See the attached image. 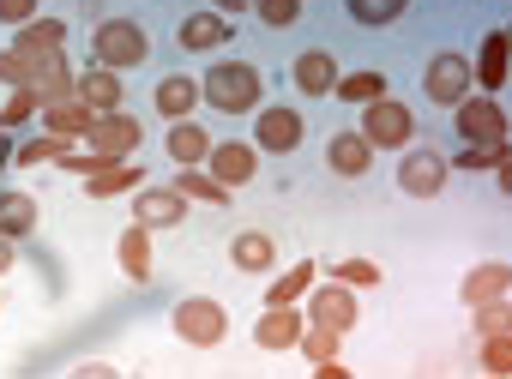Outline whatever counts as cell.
Wrapping results in <instances>:
<instances>
[{
    "label": "cell",
    "instance_id": "484cf974",
    "mask_svg": "<svg viewBox=\"0 0 512 379\" xmlns=\"http://www.w3.org/2000/svg\"><path fill=\"white\" fill-rule=\"evenodd\" d=\"M37 115H43V133H61V139H85V133H91V121H97L79 97H67V103H43Z\"/></svg>",
    "mask_w": 512,
    "mask_h": 379
},
{
    "label": "cell",
    "instance_id": "60d3db41",
    "mask_svg": "<svg viewBox=\"0 0 512 379\" xmlns=\"http://www.w3.org/2000/svg\"><path fill=\"white\" fill-rule=\"evenodd\" d=\"M506 343H512V337H482V367H488L494 379L512 367V349H506Z\"/></svg>",
    "mask_w": 512,
    "mask_h": 379
},
{
    "label": "cell",
    "instance_id": "8fae6325",
    "mask_svg": "<svg viewBox=\"0 0 512 379\" xmlns=\"http://www.w3.org/2000/svg\"><path fill=\"white\" fill-rule=\"evenodd\" d=\"M181 217H187V199H181L175 187H151V181H145V187L133 193V223H145V229H175Z\"/></svg>",
    "mask_w": 512,
    "mask_h": 379
},
{
    "label": "cell",
    "instance_id": "9c48e42d",
    "mask_svg": "<svg viewBox=\"0 0 512 379\" xmlns=\"http://www.w3.org/2000/svg\"><path fill=\"white\" fill-rule=\"evenodd\" d=\"M302 301H308V325H326V331H356V319H362V301H356V289H344V283L308 289Z\"/></svg>",
    "mask_w": 512,
    "mask_h": 379
},
{
    "label": "cell",
    "instance_id": "52a82bcc",
    "mask_svg": "<svg viewBox=\"0 0 512 379\" xmlns=\"http://www.w3.org/2000/svg\"><path fill=\"white\" fill-rule=\"evenodd\" d=\"M452 127H458L464 145H506V139H512V133H506V109H500L494 97H464V103L452 109Z\"/></svg>",
    "mask_w": 512,
    "mask_h": 379
},
{
    "label": "cell",
    "instance_id": "bcb514c9",
    "mask_svg": "<svg viewBox=\"0 0 512 379\" xmlns=\"http://www.w3.org/2000/svg\"><path fill=\"white\" fill-rule=\"evenodd\" d=\"M0 301H7V295H0Z\"/></svg>",
    "mask_w": 512,
    "mask_h": 379
},
{
    "label": "cell",
    "instance_id": "2e32d148",
    "mask_svg": "<svg viewBox=\"0 0 512 379\" xmlns=\"http://www.w3.org/2000/svg\"><path fill=\"white\" fill-rule=\"evenodd\" d=\"M290 85H296L302 97H332V85H338V55H332V49H308V55H296Z\"/></svg>",
    "mask_w": 512,
    "mask_h": 379
},
{
    "label": "cell",
    "instance_id": "5b68a950",
    "mask_svg": "<svg viewBox=\"0 0 512 379\" xmlns=\"http://www.w3.org/2000/svg\"><path fill=\"white\" fill-rule=\"evenodd\" d=\"M302 139H308V121H302V109H290V103L253 109V151L290 157V151H302Z\"/></svg>",
    "mask_w": 512,
    "mask_h": 379
},
{
    "label": "cell",
    "instance_id": "7a4b0ae2",
    "mask_svg": "<svg viewBox=\"0 0 512 379\" xmlns=\"http://www.w3.org/2000/svg\"><path fill=\"white\" fill-rule=\"evenodd\" d=\"M91 61L109 67V73H133V67H145V61H151V37H145V25H133V19H103V25L91 31Z\"/></svg>",
    "mask_w": 512,
    "mask_h": 379
},
{
    "label": "cell",
    "instance_id": "30bf717a",
    "mask_svg": "<svg viewBox=\"0 0 512 379\" xmlns=\"http://www.w3.org/2000/svg\"><path fill=\"white\" fill-rule=\"evenodd\" d=\"M446 157L440 151H404V163H398V187L410 193V199H440L446 193Z\"/></svg>",
    "mask_w": 512,
    "mask_h": 379
},
{
    "label": "cell",
    "instance_id": "7bdbcfd3",
    "mask_svg": "<svg viewBox=\"0 0 512 379\" xmlns=\"http://www.w3.org/2000/svg\"><path fill=\"white\" fill-rule=\"evenodd\" d=\"M13 265H19V247H13V241H7V235H0V277H7V271H13Z\"/></svg>",
    "mask_w": 512,
    "mask_h": 379
},
{
    "label": "cell",
    "instance_id": "d590c367",
    "mask_svg": "<svg viewBox=\"0 0 512 379\" xmlns=\"http://www.w3.org/2000/svg\"><path fill=\"white\" fill-rule=\"evenodd\" d=\"M470 313H476V337H512V301L506 295L500 301H482Z\"/></svg>",
    "mask_w": 512,
    "mask_h": 379
},
{
    "label": "cell",
    "instance_id": "e0dca14e",
    "mask_svg": "<svg viewBox=\"0 0 512 379\" xmlns=\"http://www.w3.org/2000/svg\"><path fill=\"white\" fill-rule=\"evenodd\" d=\"M79 103L91 109V115H115L121 103H127V85H121V73H109V67H85L79 73Z\"/></svg>",
    "mask_w": 512,
    "mask_h": 379
},
{
    "label": "cell",
    "instance_id": "7402d4cb",
    "mask_svg": "<svg viewBox=\"0 0 512 379\" xmlns=\"http://www.w3.org/2000/svg\"><path fill=\"white\" fill-rule=\"evenodd\" d=\"M157 115L163 121H193V103H199V85L187 79V73H169V79H157Z\"/></svg>",
    "mask_w": 512,
    "mask_h": 379
},
{
    "label": "cell",
    "instance_id": "f546056e",
    "mask_svg": "<svg viewBox=\"0 0 512 379\" xmlns=\"http://www.w3.org/2000/svg\"><path fill=\"white\" fill-rule=\"evenodd\" d=\"M344 7H350V19H356V25L386 31V25H398V19L410 13V0H344Z\"/></svg>",
    "mask_w": 512,
    "mask_h": 379
},
{
    "label": "cell",
    "instance_id": "d6986e66",
    "mask_svg": "<svg viewBox=\"0 0 512 379\" xmlns=\"http://www.w3.org/2000/svg\"><path fill=\"white\" fill-rule=\"evenodd\" d=\"M145 187V169L127 157V163H109V169H97V175H85V193L91 199H127V193H139Z\"/></svg>",
    "mask_w": 512,
    "mask_h": 379
},
{
    "label": "cell",
    "instance_id": "d4e9b609",
    "mask_svg": "<svg viewBox=\"0 0 512 379\" xmlns=\"http://www.w3.org/2000/svg\"><path fill=\"white\" fill-rule=\"evenodd\" d=\"M512 289V271H506V259H488V265H476L464 283H458V295L470 301V307H482V301H500Z\"/></svg>",
    "mask_w": 512,
    "mask_h": 379
},
{
    "label": "cell",
    "instance_id": "ee69618b",
    "mask_svg": "<svg viewBox=\"0 0 512 379\" xmlns=\"http://www.w3.org/2000/svg\"><path fill=\"white\" fill-rule=\"evenodd\" d=\"M211 7H217L223 19H235V13H247V0H211Z\"/></svg>",
    "mask_w": 512,
    "mask_h": 379
},
{
    "label": "cell",
    "instance_id": "277c9868",
    "mask_svg": "<svg viewBox=\"0 0 512 379\" xmlns=\"http://www.w3.org/2000/svg\"><path fill=\"white\" fill-rule=\"evenodd\" d=\"M169 325H175V337L193 343V349H217V343L229 337V313H223L211 295H187V301H175Z\"/></svg>",
    "mask_w": 512,
    "mask_h": 379
},
{
    "label": "cell",
    "instance_id": "83f0119b",
    "mask_svg": "<svg viewBox=\"0 0 512 379\" xmlns=\"http://www.w3.org/2000/svg\"><path fill=\"white\" fill-rule=\"evenodd\" d=\"M115 247H121V271H127L133 283H151V229H145V223H127Z\"/></svg>",
    "mask_w": 512,
    "mask_h": 379
},
{
    "label": "cell",
    "instance_id": "d6a6232c",
    "mask_svg": "<svg viewBox=\"0 0 512 379\" xmlns=\"http://www.w3.org/2000/svg\"><path fill=\"white\" fill-rule=\"evenodd\" d=\"M67 145H73V139H61V133H37V139L13 145V163H19V169H43V163H55Z\"/></svg>",
    "mask_w": 512,
    "mask_h": 379
},
{
    "label": "cell",
    "instance_id": "6da1fadb",
    "mask_svg": "<svg viewBox=\"0 0 512 379\" xmlns=\"http://www.w3.org/2000/svg\"><path fill=\"white\" fill-rule=\"evenodd\" d=\"M199 103L217 109V115H253L266 103V79H260V67H247V61H217L199 79Z\"/></svg>",
    "mask_w": 512,
    "mask_h": 379
},
{
    "label": "cell",
    "instance_id": "8992f818",
    "mask_svg": "<svg viewBox=\"0 0 512 379\" xmlns=\"http://www.w3.org/2000/svg\"><path fill=\"white\" fill-rule=\"evenodd\" d=\"M422 97L434 103V109H458L464 97H470V55H434L428 67H422Z\"/></svg>",
    "mask_w": 512,
    "mask_h": 379
},
{
    "label": "cell",
    "instance_id": "7c38bea8",
    "mask_svg": "<svg viewBox=\"0 0 512 379\" xmlns=\"http://www.w3.org/2000/svg\"><path fill=\"white\" fill-rule=\"evenodd\" d=\"M205 169L235 193V187H247L253 175H260V151L253 145H241V139H229V145H211V157H205Z\"/></svg>",
    "mask_w": 512,
    "mask_h": 379
},
{
    "label": "cell",
    "instance_id": "836d02e7",
    "mask_svg": "<svg viewBox=\"0 0 512 379\" xmlns=\"http://www.w3.org/2000/svg\"><path fill=\"white\" fill-rule=\"evenodd\" d=\"M326 277L344 283V289H380V265H374V259H332Z\"/></svg>",
    "mask_w": 512,
    "mask_h": 379
},
{
    "label": "cell",
    "instance_id": "f6af8a7d",
    "mask_svg": "<svg viewBox=\"0 0 512 379\" xmlns=\"http://www.w3.org/2000/svg\"><path fill=\"white\" fill-rule=\"evenodd\" d=\"M13 163V139H7V127H0V169Z\"/></svg>",
    "mask_w": 512,
    "mask_h": 379
},
{
    "label": "cell",
    "instance_id": "f35d334b",
    "mask_svg": "<svg viewBox=\"0 0 512 379\" xmlns=\"http://www.w3.org/2000/svg\"><path fill=\"white\" fill-rule=\"evenodd\" d=\"M338 343H344V331H326V325H308L296 349H302L308 361H332V355H338Z\"/></svg>",
    "mask_w": 512,
    "mask_h": 379
},
{
    "label": "cell",
    "instance_id": "ba28073f",
    "mask_svg": "<svg viewBox=\"0 0 512 379\" xmlns=\"http://www.w3.org/2000/svg\"><path fill=\"white\" fill-rule=\"evenodd\" d=\"M85 145H91V151H103V157H115V163H127V157L145 145V121H139V115H127V109L97 115V121H91V133H85Z\"/></svg>",
    "mask_w": 512,
    "mask_h": 379
},
{
    "label": "cell",
    "instance_id": "ab89813d",
    "mask_svg": "<svg viewBox=\"0 0 512 379\" xmlns=\"http://www.w3.org/2000/svg\"><path fill=\"white\" fill-rule=\"evenodd\" d=\"M506 157V145H470V151H458L446 169H464V175H482V169H494Z\"/></svg>",
    "mask_w": 512,
    "mask_h": 379
},
{
    "label": "cell",
    "instance_id": "9a60e30c",
    "mask_svg": "<svg viewBox=\"0 0 512 379\" xmlns=\"http://www.w3.org/2000/svg\"><path fill=\"white\" fill-rule=\"evenodd\" d=\"M302 331H308V313L302 307H266L260 325H253V343H260V349H296Z\"/></svg>",
    "mask_w": 512,
    "mask_h": 379
},
{
    "label": "cell",
    "instance_id": "ac0fdd59",
    "mask_svg": "<svg viewBox=\"0 0 512 379\" xmlns=\"http://www.w3.org/2000/svg\"><path fill=\"white\" fill-rule=\"evenodd\" d=\"M326 163H332V175L362 181V175L374 169V145H368L362 133H332V139H326Z\"/></svg>",
    "mask_w": 512,
    "mask_h": 379
},
{
    "label": "cell",
    "instance_id": "f1b7e54d",
    "mask_svg": "<svg viewBox=\"0 0 512 379\" xmlns=\"http://www.w3.org/2000/svg\"><path fill=\"white\" fill-rule=\"evenodd\" d=\"M175 193H181V199H199V205H229V187H223L205 163H199V169H181V175H175Z\"/></svg>",
    "mask_w": 512,
    "mask_h": 379
},
{
    "label": "cell",
    "instance_id": "4316f807",
    "mask_svg": "<svg viewBox=\"0 0 512 379\" xmlns=\"http://www.w3.org/2000/svg\"><path fill=\"white\" fill-rule=\"evenodd\" d=\"M229 259H235V271H272L278 265V241L260 235V229H247V235L229 241Z\"/></svg>",
    "mask_w": 512,
    "mask_h": 379
},
{
    "label": "cell",
    "instance_id": "e575fe53",
    "mask_svg": "<svg viewBox=\"0 0 512 379\" xmlns=\"http://www.w3.org/2000/svg\"><path fill=\"white\" fill-rule=\"evenodd\" d=\"M37 73H43V61H37V55H19V49H7V55H0V85H7V91H25V85H37Z\"/></svg>",
    "mask_w": 512,
    "mask_h": 379
},
{
    "label": "cell",
    "instance_id": "603a6c76",
    "mask_svg": "<svg viewBox=\"0 0 512 379\" xmlns=\"http://www.w3.org/2000/svg\"><path fill=\"white\" fill-rule=\"evenodd\" d=\"M211 145H217V139H211L199 121H169V157H175L181 169H199V163L211 157Z\"/></svg>",
    "mask_w": 512,
    "mask_h": 379
},
{
    "label": "cell",
    "instance_id": "1f68e13d",
    "mask_svg": "<svg viewBox=\"0 0 512 379\" xmlns=\"http://www.w3.org/2000/svg\"><path fill=\"white\" fill-rule=\"evenodd\" d=\"M332 97L338 103H374V97H386V79L380 73H338V85H332Z\"/></svg>",
    "mask_w": 512,
    "mask_h": 379
},
{
    "label": "cell",
    "instance_id": "b9f144b4",
    "mask_svg": "<svg viewBox=\"0 0 512 379\" xmlns=\"http://www.w3.org/2000/svg\"><path fill=\"white\" fill-rule=\"evenodd\" d=\"M37 7H43V0H0V25H13V31H19V25L37 19Z\"/></svg>",
    "mask_w": 512,
    "mask_h": 379
},
{
    "label": "cell",
    "instance_id": "ffe728a7",
    "mask_svg": "<svg viewBox=\"0 0 512 379\" xmlns=\"http://www.w3.org/2000/svg\"><path fill=\"white\" fill-rule=\"evenodd\" d=\"M31 229H37V193L7 187V193H0V235H7V241H25Z\"/></svg>",
    "mask_w": 512,
    "mask_h": 379
},
{
    "label": "cell",
    "instance_id": "4dcf8cb0",
    "mask_svg": "<svg viewBox=\"0 0 512 379\" xmlns=\"http://www.w3.org/2000/svg\"><path fill=\"white\" fill-rule=\"evenodd\" d=\"M31 91H37L43 103H67V97H79V73H73V67H67V55H61L55 67H43V73H37V85H31Z\"/></svg>",
    "mask_w": 512,
    "mask_h": 379
},
{
    "label": "cell",
    "instance_id": "5bb4252c",
    "mask_svg": "<svg viewBox=\"0 0 512 379\" xmlns=\"http://www.w3.org/2000/svg\"><path fill=\"white\" fill-rule=\"evenodd\" d=\"M506 55H512V37L506 31H488L482 37V55L470 61V85H482V97H500L506 91Z\"/></svg>",
    "mask_w": 512,
    "mask_h": 379
},
{
    "label": "cell",
    "instance_id": "4fadbf2b",
    "mask_svg": "<svg viewBox=\"0 0 512 379\" xmlns=\"http://www.w3.org/2000/svg\"><path fill=\"white\" fill-rule=\"evenodd\" d=\"M175 37H181V49H187V55H211V49H229L235 19H223V13H187Z\"/></svg>",
    "mask_w": 512,
    "mask_h": 379
},
{
    "label": "cell",
    "instance_id": "44dd1931",
    "mask_svg": "<svg viewBox=\"0 0 512 379\" xmlns=\"http://www.w3.org/2000/svg\"><path fill=\"white\" fill-rule=\"evenodd\" d=\"M13 49H19V55H61V49H67V25L37 13L31 25H19V31H13Z\"/></svg>",
    "mask_w": 512,
    "mask_h": 379
},
{
    "label": "cell",
    "instance_id": "cb8c5ba5",
    "mask_svg": "<svg viewBox=\"0 0 512 379\" xmlns=\"http://www.w3.org/2000/svg\"><path fill=\"white\" fill-rule=\"evenodd\" d=\"M314 277H320V265H314V259H296L284 277L266 283V307H302V295L314 289Z\"/></svg>",
    "mask_w": 512,
    "mask_h": 379
},
{
    "label": "cell",
    "instance_id": "74e56055",
    "mask_svg": "<svg viewBox=\"0 0 512 379\" xmlns=\"http://www.w3.org/2000/svg\"><path fill=\"white\" fill-rule=\"evenodd\" d=\"M37 109H43V97H37V91L25 85V91H13L7 103H0V127H7V133H13V127H25V121H31Z\"/></svg>",
    "mask_w": 512,
    "mask_h": 379
},
{
    "label": "cell",
    "instance_id": "8d00e7d4",
    "mask_svg": "<svg viewBox=\"0 0 512 379\" xmlns=\"http://www.w3.org/2000/svg\"><path fill=\"white\" fill-rule=\"evenodd\" d=\"M247 7L253 13H260V25H272V31H290L308 7H302V0H247Z\"/></svg>",
    "mask_w": 512,
    "mask_h": 379
},
{
    "label": "cell",
    "instance_id": "3957f363",
    "mask_svg": "<svg viewBox=\"0 0 512 379\" xmlns=\"http://www.w3.org/2000/svg\"><path fill=\"white\" fill-rule=\"evenodd\" d=\"M374 151H404L410 139H416V115H410V103H398L392 91L386 97H374V103H362V127H356Z\"/></svg>",
    "mask_w": 512,
    "mask_h": 379
}]
</instances>
